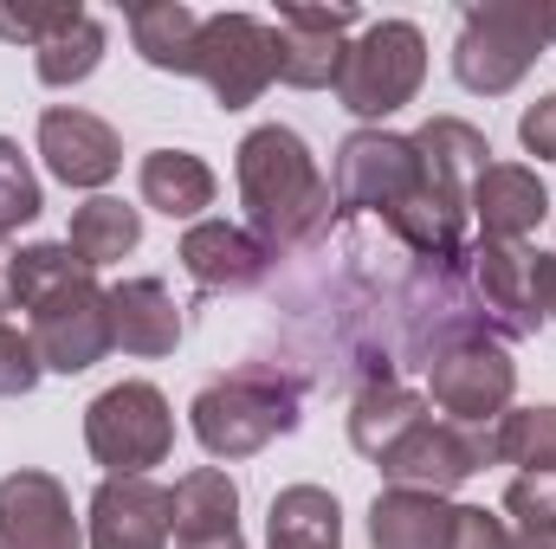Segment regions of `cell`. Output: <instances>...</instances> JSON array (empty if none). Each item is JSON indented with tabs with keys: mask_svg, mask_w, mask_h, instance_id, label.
Returning <instances> with one entry per match:
<instances>
[{
	"mask_svg": "<svg viewBox=\"0 0 556 549\" xmlns=\"http://www.w3.org/2000/svg\"><path fill=\"white\" fill-rule=\"evenodd\" d=\"M91 549H168L175 537V491L155 478H104L91 491Z\"/></svg>",
	"mask_w": 556,
	"mask_h": 549,
	"instance_id": "4fadbf2b",
	"label": "cell"
},
{
	"mask_svg": "<svg viewBox=\"0 0 556 549\" xmlns=\"http://www.w3.org/2000/svg\"><path fill=\"white\" fill-rule=\"evenodd\" d=\"M181 272L194 278L201 291H253L266 266H273V253L247 233V227H233V220H194L188 233H181Z\"/></svg>",
	"mask_w": 556,
	"mask_h": 549,
	"instance_id": "9a60e30c",
	"label": "cell"
},
{
	"mask_svg": "<svg viewBox=\"0 0 556 549\" xmlns=\"http://www.w3.org/2000/svg\"><path fill=\"white\" fill-rule=\"evenodd\" d=\"M544 214H551V188H544L538 168H525V162H492V168L472 181V220H479V240L518 246L525 233H538Z\"/></svg>",
	"mask_w": 556,
	"mask_h": 549,
	"instance_id": "2e32d148",
	"label": "cell"
},
{
	"mask_svg": "<svg viewBox=\"0 0 556 549\" xmlns=\"http://www.w3.org/2000/svg\"><path fill=\"white\" fill-rule=\"evenodd\" d=\"M194 78L214 91L220 111H247L278 78V33L260 13H201Z\"/></svg>",
	"mask_w": 556,
	"mask_h": 549,
	"instance_id": "52a82bcc",
	"label": "cell"
},
{
	"mask_svg": "<svg viewBox=\"0 0 556 549\" xmlns=\"http://www.w3.org/2000/svg\"><path fill=\"white\" fill-rule=\"evenodd\" d=\"M518 142H525L531 155L556 162V91H551V98H538V104L518 117Z\"/></svg>",
	"mask_w": 556,
	"mask_h": 549,
	"instance_id": "d6a6232c",
	"label": "cell"
},
{
	"mask_svg": "<svg viewBox=\"0 0 556 549\" xmlns=\"http://www.w3.org/2000/svg\"><path fill=\"white\" fill-rule=\"evenodd\" d=\"M0 549H85L72 491L52 472L20 465L0 478Z\"/></svg>",
	"mask_w": 556,
	"mask_h": 549,
	"instance_id": "7c38bea8",
	"label": "cell"
},
{
	"mask_svg": "<svg viewBox=\"0 0 556 549\" xmlns=\"http://www.w3.org/2000/svg\"><path fill=\"white\" fill-rule=\"evenodd\" d=\"M298 420H304L298 413V382L266 369V362H247V369L207 382L188 408V426H194L207 459H253L273 439L298 433Z\"/></svg>",
	"mask_w": 556,
	"mask_h": 549,
	"instance_id": "3957f363",
	"label": "cell"
},
{
	"mask_svg": "<svg viewBox=\"0 0 556 549\" xmlns=\"http://www.w3.org/2000/svg\"><path fill=\"white\" fill-rule=\"evenodd\" d=\"M420 420H427V401H420L415 388H402V382H363L356 388V401H350V446L363 452V459H382L389 446H402L408 433H415Z\"/></svg>",
	"mask_w": 556,
	"mask_h": 549,
	"instance_id": "7402d4cb",
	"label": "cell"
},
{
	"mask_svg": "<svg viewBox=\"0 0 556 549\" xmlns=\"http://www.w3.org/2000/svg\"><path fill=\"white\" fill-rule=\"evenodd\" d=\"M72 13H78V7H0V39H7V46H33V52H39V46H46Z\"/></svg>",
	"mask_w": 556,
	"mask_h": 549,
	"instance_id": "1f68e13d",
	"label": "cell"
},
{
	"mask_svg": "<svg viewBox=\"0 0 556 549\" xmlns=\"http://www.w3.org/2000/svg\"><path fill=\"white\" fill-rule=\"evenodd\" d=\"M420 85H427V39H420L415 20H369L350 52H343V72H337V104L350 117H395L402 104H415Z\"/></svg>",
	"mask_w": 556,
	"mask_h": 549,
	"instance_id": "277c9868",
	"label": "cell"
},
{
	"mask_svg": "<svg viewBox=\"0 0 556 549\" xmlns=\"http://www.w3.org/2000/svg\"><path fill=\"white\" fill-rule=\"evenodd\" d=\"M142 207H155V214H168V220H201V207H214V168L201 162V155H188V149H149L142 155Z\"/></svg>",
	"mask_w": 556,
	"mask_h": 549,
	"instance_id": "44dd1931",
	"label": "cell"
},
{
	"mask_svg": "<svg viewBox=\"0 0 556 549\" xmlns=\"http://www.w3.org/2000/svg\"><path fill=\"white\" fill-rule=\"evenodd\" d=\"M240 544V485L220 465H194L175 485V549Z\"/></svg>",
	"mask_w": 556,
	"mask_h": 549,
	"instance_id": "ffe728a7",
	"label": "cell"
},
{
	"mask_svg": "<svg viewBox=\"0 0 556 549\" xmlns=\"http://www.w3.org/2000/svg\"><path fill=\"white\" fill-rule=\"evenodd\" d=\"M459 511L440 491L389 485L369 505V549H459Z\"/></svg>",
	"mask_w": 556,
	"mask_h": 549,
	"instance_id": "e0dca14e",
	"label": "cell"
},
{
	"mask_svg": "<svg viewBox=\"0 0 556 549\" xmlns=\"http://www.w3.org/2000/svg\"><path fill=\"white\" fill-rule=\"evenodd\" d=\"M0 310H13V253H0Z\"/></svg>",
	"mask_w": 556,
	"mask_h": 549,
	"instance_id": "e575fe53",
	"label": "cell"
},
{
	"mask_svg": "<svg viewBox=\"0 0 556 549\" xmlns=\"http://www.w3.org/2000/svg\"><path fill=\"white\" fill-rule=\"evenodd\" d=\"M420 188V155L415 137H389V130H350L337 142V214H395L408 194Z\"/></svg>",
	"mask_w": 556,
	"mask_h": 549,
	"instance_id": "ba28073f",
	"label": "cell"
},
{
	"mask_svg": "<svg viewBox=\"0 0 556 549\" xmlns=\"http://www.w3.org/2000/svg\"><path fill=\"white\" fill-rule=\"evenodd\" d=\"M104 46H111V39H104V20L78 7V13H72V20H65V26L33 52V72H39V85L72 91V85H85V78L104 65Z\"/></svg>",
	"mask_w": 556,
	"mask_h": 549,
	"instance_id": "484cf974",
	"label": "cell"
},
{
	"mask_svg": "<svg viewBox=\"0 0 556 549\" xmlns=\"http://www.w3.org/2000/svg\"><path fill=\"white\" fill-rule=\"evenodd\" d=\"M505 524H511V537H544V544H556V472H518L511 478Z\"/></svg>",
	"mask_w": 556,
	"mask_h": 549,
	"instance_id": "f1b7e54d",
	"label": "cell"
},
{
	"mask_svg": "<svg viewBox=\"0 0 556 549\" xmlns=\"http://www.w3.org/2000/svg\"><path fill=\"white\" fill-rule=\"evenodd\" d=\"M531 297H538V317L556 323V253H531Z\"/></svg>",
	"mask_w": 556,
	"mask_h": 549,
	"instance_id": "836d02e7",
	"label": "cell"
},
{
	"mask_svg": "<svg viewBox=\"0 0 556 549\" xmlns=\"http://www.w3.org/2000/svg\"><path fill=\"white\" fill-rule=\"evenodd\" d=\"M556 46V0H472L453 39V78L472 98H505Z\"/></svg>",
	"mask_w": 556,
	"mask_h": 549,
	"instance_id": "7a4b0ae2",
	"label": "cell"
},
{
	"mask_svg": "<svg viewBox=\"0 0 556 549\" xmlns=\"http://www.w3.org/2000/svg\"><path fill=\"white\" fill-rule=\"evenodd\" d=\"M356 26H363L356 7H304V0H285L278 20H273L278 78H285L291 91H324V85H337Z\"/></svg>",
	"mask_w": 556,
	"mask_h": 549,
	"instance_id": "8fae6325",
	"label": "cell"
},
{
	"mask_svg": "<svg viewBox=\"0 0 556 549\" xmlns=\"http://www.w3.org/2000/svg\"><path fill=\"white\" fill-rule=\"evenodd\" d=\"M233 181H240V207H247V233L266 253H298L311 246L330 220H337V194L311 155V142L291 124H260L233 149Z\"/></svg>",
	"mask_w": 556,
	"mask_h": 549,
	"instance_id": "6da1fadb",
	"label": "cell"
},
{
	"mask_svg": "<svg viewBox=\"0 0 556 549\" xmlns=\"http://www.w3.org/2000/svg\"><path fill=\"white\" fill-rule=\"evenodd\" d=\"M39 375H46V362H39V349H33V330H20V323L0 317V401L33 395Z\"/></svg>",
	"mask_w": 556,
	"mask_h": 549,
	"instance_id": "4dcf8cb0",
	"label": "cell"
},
{
	"mask_svg": "<svg viewBox=\"0 0 556 549\" xmlns=\"http://www.w3.org/2000/svg\"><path fill=\"white\" fill-rule=\"evenodd\" d=\"M181 310L162 278H124L111 284V336L124 356H175L181 349Z\"/></svg>",
	"mask_w": 556,
	"mask_h": 549,
	"instance_id": "ac0fdd59",
	"label": "cell"
},
{
	"mask_svg": "<svg viewBox=\"0 0 556 549\" xmlns=\"http://www.w3.org/2000/svg\"><path fill=\"white\" fill-rule=\"evenodd\" d=\"M65 246H72V259H78L85 272H104V266L130 259V253L142 246V214L137 207H124L117 194H91V201L72 214Z\"/></svg>",
	"mask_w": 556,
	"mask_h": 549,
	"instance_id": "603a6c76",
	"label": "cell"
},
{
	"mask_svg": "<svg viewBox=\"0 0 556 549\" xmlns=\"http://www.w3.org/2000/svg\"><path fill=\"white\" fill-rule=\"evenodd\" d=\"M39 175H33V162L20 155V142L0 137V240L7 233H20V227H33L39 220Z\"/></svg>",
	"mask_w": 556,
	"mask_h": 549,
	"instance_id": "f546056e",
	"label": "cell"
},
{
	"mask_svg": "<svg viewBox=\"0 0 556 549\" xmlns=\"http://www.w3.org/2000/svg\"><path fill=\"white\" fill-rule=\"evenodd\" d=\"M505 549H556V544H544V537H511Z\"/></svg>",
	"mask_w": 556,
	"mask_h": 549,
	"instance_id": "d590c367",
	"label": "cell"
},
{
	"mask_svg": "<svg viewBox=\"0 0 556 549\" xmlns=\"http://www.w3.org/2000/svg\"><path fill=\"white\" fill-rule=\"evenodd\" d=\"M194 39H201V13L194 7H181V0L130 7V46H137L142 65L175 72V78H194Z\"/></svg>",
	"mask_w": 556,
	"mask_h": 549,
	"instance_id": "d4e9b609",
	"label": "cell"
},
{
	"mask_svg": "<svg viewBox=\"0 0 556 549\" xmlns=\"http://www.w3.org/2000/svg\"><path fill=\"white\" fill-rule=\"evenodd\" d=\"M26 310H33V323H26L33 349H39V362L52 375H85V369H98L117 349V336H111V291L98 284V272L59 278Z\"/></svg>",
	"mask_w": 556,
	"mask_h": 549,
	"instance_id": "8992f818",
	"label": "cell"
},
{
	"mask_svg": "<svg viewBox=\"0 0 556 549\" xmlns=\"http://www.w3.org/2000/svg\"><path fill=\"white\" fill-rule=\"evenodd\" d=\"M492 465V433H479V426H459V420H420L415 433L402 439V446H389L382 459H376V472L389 478V485H408V491H453V485H466L472 472H485Z\"/></svg>",
	"mask_w": 556,
	"mask_h": 549,
	"instance_id": "30bf717a",
	"label": "cell"
},
{
	"mask_svg": "<svg viewBox=\"0 0 556 549\" xmlns=\"http://www.w3.org/2000/svg\"><path fill=\"white\" fill-rule=\"evenodd\" d=\"M266 549H343V505L324 485H285L266 511Z\"/></svg>",
	"mask_w": 556,
	"mask_h": 549,
	"instance_id": "cb8c5ba5",
	"label": "cell"
},
{
	"mask_svg": "<svg viewBox=\"0 0 556 549\" xmlns=\"http://www.w3.org/2000/svg\"><path fill=\"white\" fill-rule=\"evenodd\" d=\"M472 284H479V304L485 317L505 330V336H538V297H531V253L525 246H498V240H479L472 253Z\"/></svg>",
	"mask_w": 556,
	"mask_h": 549,
	"instance_id": "d6986e66",
	"label": "cell"
},
{
	"mask_svg": "<svg viewBox=\"0 0 556 549\" xmlns=\"http://www.w3.org/2000/svg\"><path fill=\"white\" fill-rule=\"evenodd\" d=\"M427 388H433V408L446 413V420L485 426V420H498V413L511 408V395H518V362H511L498 343H485V336H459V343L433 349Z\"/></svg>",
	"mask_w": 556,
	"mask_h": 549,
	"instance_id": "9c48e42d",
	"label": "cell"
},
{
	"mask_svg": "<svg viewBox=\"0 0 556 549\" xmlns=\"http://www.w3.org/2000/svg\"><path fill=\"white\" fill-rule=\"evenodd\" d=\"M39 155L65 188H104L124 168V142L104 117L78 111V104H52L39 117Z\"/></svg>",
	"mask_w": 556,
	"mask_h": 549,
	"instance_id": "5bb4252c",
	"label": "cell"
},
{
	"mask_svg": "<svg viewBox=\"0 0 556 549\" xmlns=\"http://www.w3.org/2000/svg\"><path fill=\"white\" fill-rule=\"evenodd\" d=\"M492 459L525 472H556V408H505L492 420Z\"/></svg>",
	"mask_w": 556,
	"mask_h": 549,
	"instance_id": "83f0119b",
	"label": "cell"
},
{
	"mask_svg": "<svg viewBox=\"0 0 556 549\" xmlns=\"http://www.w3.org/2000/svg\"><path fill=\"white\" fill-rule=\"evenodd\" d=\"M415 149H420V162L433 168V175H446L453 188H466L472 194V181L492 168L485 155H492V142H485V130H472L466 117H427L415 130Z\"/></svg>",
	"mask_w": 556,
	"mask_h": 549,
	"instance_id": "4316f807",
	"label": "cell"
},
{
	"mask_svg": "<svg viewBox=\"0 0 556 549\" xmlns=\"http://www.w3.org/2000/svg\"><path fill=\"white\" fill-rule=\"evenodd\" d=\"M85 446L111 478H149L175 452V413L155 382H117L85 408Z\"/></svg>",
	"mask_w": 556,
	"mask_h": 549,
	"instance_id": "5b68a950",
	"label": "cell"
}]
</instances>
